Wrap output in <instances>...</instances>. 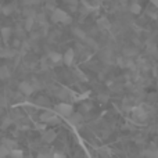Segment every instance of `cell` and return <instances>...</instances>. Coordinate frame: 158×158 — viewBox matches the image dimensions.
<instances>
[{
	"mask_svg": "<svg viewBox=\"0 0 158 158\" xmlns=\"http://www.w3.org/2000/svg\"><path fill=\"white\" fill-rule=\"evenodd\" d=\"M49 61L50 63H53V64H58V63H61L63 61V56L60 54V53H54V52H52L49 54Z\"/></svg>",
	"mask_w": 158,
	"mask_h": 158,
	"instance_id": "obj_8",
	"label": "cell"
},
{
	"mask_svg": "<svg viewBox=\"0 0 158 158\" xmlns=\"http://www.w3.org/2000/svg\"><path fill=\"white\" fill-rule=\"evenodd\" d=\"M133 115H135V118H136V119H139V121L147 119V112H146L142 108V107H137V108H135L133 110Z\"/></svg>",
	"mask_w": 158,
	"mask_h": 158,
	"instance_id": "obj_6",
	"label": "cell"
},
{
	"mask_svg": "<svg viewBox=\"0 0 158 158\" xmlns=\"http://www.w3.org/2000/svg\"><path fill=\"white\" fill-rule=\"evenodd\" d=\"M36 101H38V104H40V106H44V104H47V103H46V101H47L46 97H39Z\"/></svg>",
	"mask_w": 158,
	"mask_h": 158,
	"instance_id": "obj_22",
	"label": "cell"
},
{
	"mask_svg": "<svg viewBox=\"0 0 158 158\" xmlns=\"http://www.w3.org/2000/svg\"><path fill=\"white\" fill-rule=\"evenodd\" d=\"M97 25H98V28H101V29H108L110 28V21L107 18H100L97 21Z\"/></svg>",
	"mask_w": 158,
	"mask_h": 158,
	"instance_id": "obj_14",
	"label": "cell"
},
{
	"mask_svg": "<svg viewBox=\"0 0 158 158\" xmlns=\"http://www.w3.org/2000/svg\"><path fill=\"white\" fill-rule=\"evenodd\" d=\"M8 156H11V157H22V156H24V153H22V151L21 150H18V148H11V150H10V153H8Z\"/></svg>",
	"mask_w": 158,
	"mask_h": 158,
	"instance_id": "obj_18",
	"label": "cell"
},
{
	"mask_svg": "<svg viewBox=\"0 0 158 158\" xmlns=\"http://www.w3.org/2000/svg\"><path fill=\"white\" fill-rule=\"evenodd\" d=\"M0 42H2V36H0Z\"/></svg>",
	"mask_w": 158,
	"mask_h": 158,
	"instance_id": "obj_28",
	"label": "cell"
},
{
	"mask_svg": "<svg viewBox=\"0 0 158 158\" xmlns=\"http://www.w3.org/2000/svg\"><path fill=\"white\" fill-rule=\"evenodd\" d=\"M18 89H19V92L25 96H31L33 92H35V87L32 86V83H31V82H27V81L21 82L19 86H18Z\"/></svg>",
	"mask_w": 158,
	"mask_h": 158,
	"instance_id": "obj_3",
	"label": "cell"
},
{
	"mask_svg": "<svg viewBox=\"0 0 158 158\" xmlns=\"http://www.w3.org/2000/svg\"><path fill=\"white\" fill-rule=\"evenodd\" d=\"M0 14H2V4H0Z\"/></svg>",
	"mask_w": 158,
	"mask_h": 158,
	"instance_id": "obj_27",
	"label": "cell"
},
{
	"mask_svg": "<svg viewBox=\"0 0 158 158\" xmlns=\"http://www.w3.org/2000/svg\"><path fill=\"white\" fill-rule=\"evenodd\" d=\"M11 33H13V29H11L10 27H3L2 29H0V36H2V40L7 42L8 39H10Z\"/></svg>",
	"mask_w": 158,
	"mask_h": 158,
	"instance_id": "obj_7",
	"label": "cell"
},
{
	"mask_svg": "<svg viewBox=\"0 0 158 158\" xmlns=\"http://www.w3.org/2000/svg\"><path fill=\"white\" fill-rule=\"evenodd\" d=\"M131 11L133 14H140V11H142V6L139 4V3H136V2H133L131 4Z\"/></svg>",
	"mask_w": 158,
	"mask_h": 158,
	"instance_id": "obj_16",
	"label": "cell"
},
{
	"mask_svg": "<svg viewBox=\"0 0 158 158\" xmlns=\"http://www.w3.org/2000/svg\"><path fill=\"white\" fill-rule=\"evenodd\" d=\"M10 69L7 68L6 65H2L0 67V79H8L10 78Z\"/></svg>",
	"mask_w": 158,
	"mask_h": 158,
	"instance_id": "obj_11",
	"label": "cell"
},
{
	"mask_svg": "<svg viewBox=\"0 0 158 158\" xmlns=\"http://www.w3.org/2000/svg\"><path fill=\"white\" fill-rule=\"evenodd\" d=\"M54 3V0H49V4H53Z\"/></svg>",
	"mask_w": 158,
	"mask_h": 158,
	"instance_id": "obj_26",
	"label": "cell"
},
{
	"mask_svg": "<svg viewBox=\"0 0 158 158\" xmlns=\"http://www.w3.org/2000/svg\"><path fill=\"white\" fill-rule=\"evenodd\" d=\"M8 153H10V150H8V148L6 147L4 144H3V146H0V158H4V157H7V156H8Z\"/></svg>",
	"mask_w": 158,
	"mask_h": 158,
	"instance_id": "obj_19",
	"label": "cell"
},
{
	"mask_svg": "<svg viewBox=\"0 0 158 158\" xmlns=\"http://www.w3.org/2000/svg\"><path fill=\"white\" fill-rule=\"evenodd\" d=\"M151 3H153L156 7H158V0H151Z\"/></svg>",
	"mask_w": 158,
	"mask_h": 158,
	"instance_id": "obj_25",
	"label": "cell"
},
{
	"mask_svg": "<svg viewBox=\"0 0 158 158\" xmlns=\"http://www.w3.org/2000/svg\"><path fill=\"white\" fill-rule=\"evenodd\" d=\"M74 56H75L74 50H72V49H68V50L65 52V54L63 56V61L67 64V65H72V63H74Z\"/></svg>",
	"mask_w": 158,
	"mask_h": 158,
	"instance_id": "obj_5",
	"label": "cell"
},
{
	"mask_svg": "<svg viewBox=\"0 0 158 158\" xmlns=\"http://www.w3.org/2000/svg\"><path fill=\"white\" fill-rule=\"evenodd\" d=\"M3 144H4L6 147L8 148V150H11V148H15V147H18V146H17V142H15V140H11V139H6L4 142H3Z\"/></svg>",
	"mask_w": 158,
	"mask_h": 158,
	"instance_id": "obj_15",
	"label": "cell"
},
{
	"mask_svg": "<svg viewBox=\"0 0 158 158\" xmlns=\"http://www.w3.org/2000/svg\"><path fill=\"white\" fill-rule=\"evenodd\" d=\"M13 11H14V6L13 4L2 6V14H4V15H11Z\"/></svg>",
	"mask_w": 158,
	"mask_h": 158,
	"instance_id": "obj_12",
	"label": "cell"
},
{
	"mask_svg": "<svg viewBox=\"0 0 158 158\" xmlns=\"http://www.w3.org/2000/svg\"><path fill=\"white\" fill-rule=\"evenodd\" d=\"M56 111L58 112V115L61 117H69L72 114V106L67 103H61L58 106H56Z\"/></svg>",
	"mask_w": 158,
	"mask_h": 158,
	"instance_id": "obj_2",
	"label": "cell"
},
{
	"mask_svg": "<svg viewBox=\"0 0 158 158\" xmlns=\"http://www.w3.org/2000/svg\"><path fill=\"white\" fill-rule=\"evenodd\" d=\"M72 32H74V35L77 36V38H79V39H86V32H85L83 29H81V28H74V29H72Z\"/></svg>",
	"mask_w": 158,
	"mask_h": 158,
	"instance_id": "obj_13",
	"label": "cell"
},
{
	"mask_svg": "<svg viewBox=\"0 0 158 158\" xmlns=\"http://www.w3.org/2000/svg\"><path fill=\"white\" fill-rule=\"evenodd\" d=\"M38 3H40V0H31V4H38Z\"/></svg>",
	"mask_w": 158,
	"mask_h": 158,
	"instance_id": "obj_24",
	"label": "cell"
},
{
	"mask_svg": "<svg viewBox=\"0 0 158 158\" xmlns=\"http://www.w3.org/2000/svg\"><path fill=\"white\" fill-rule=\"evenodd\" d=\"M11 122H13V121H11V118H4V119H3V122H2V126H0V128H2V129H7L8 126L11 125Z\"/></svg>",
	"mask_w": 158,
	"mask_h": 158,
	"instance_id": "obj_20",
	"label": "cell"
},
{
	"mask_svg": "<svg viewBox=\"0 0 158 158\" xmlns=\"http://www.w3.org/2000/svg\"><path fill=\"white\" fill-rule=\"evenodd\" d=\"M56 137H57V133L54 131H46L42 135V140L44 143H53L56 140Z\"/></svg>",
	"mask_w": 158,
	"mask_h": 158,
	"instance_id": "obj_4",
	"label": "cell"
},
{
	"mask_svg": "<svg viewBox=\"0 0 158 158\" xmlns=\"http://www.w3.org/2000/svg\"><path fill=\"white\" fill-rule=\"evenodd\" d=\"M82 119H83V117H82L81 114H78V112L69 115V123H72V125H79Z\"/></svg>",
	"mask_w": 158,
	"mask_h": 158,
	"instance_id": "obj_10",
	"label": "cell"
},
{
	"mask_svg": "<svg viewBox=\"0 0 158 158\" xmlns=\"http://www.w3.org/2000/svg\"><path fill=\"white\" fill-rule=\"evenodd\" d=\"M69 15L61 8H56L52 13V21L53 22H69Z\"/></svg>",
	"mask_w": 158,
	"mask_h": 158,
	"instance_id": "obj_1",
	"label": "cell"
},
{
	"mask_svg": "<svg viewBox=\"0 0 158 158\" xmlns=\"http://www.w3.org/2000/svg\"><path fill=\"white\" fill-rule=\"evenodd\" d=\"M33 22H35V17H27V21H25V29L27 31L32 29Z\"/></svg>",
	"mask_w": 158,
	"mask_h": 158,
	"instance_id": "obj_17",
	"label": "cell"
},
{
	"mask_svg": "<svg viewBox=\"0 0 158 158\" xmlns=\"http://www.w3.org/2000/svg\"><path fill=\"white\" fill-rule=\"evenodd\" d=\"M117 63H118V65H119V67H125V58H123V57H119V58L117 60Z\"/></svg>",
	"mask_w": 158,
	"mask_h": 158,
	"instance_id": "obj_23",
	"label": "cell"
},
{
	"mask_svg": "<svg viewBox=\"0 0 158 158\" xmlns=\"http://www.w3.org/2000/svg\"><path fill=\"white\" fill-rule=\"evenodd\" d=\"M123 54L128 56V57H132V56L136 54V50H135V49H125V50H123Z\"/></svg>",
	"mask_w": 158,
	"mask_h": 158,
	"instance_id": "obj_21",
	"label": "cell"
},
{
	"mask_svg": "<svg viewBox=\"0 0 158 158\" xmlns=\"http://www.w3.org/2000/svg\"><path fill=\"white\" fill-rule=\"evenodd\" d=\"M0 56L4 58H13L15 56V52L13 49H10V47H4L3 50H0Z\"/></svg>",
	"mask_w": 158,
	"mask_h": 158,
	"instance_id": "obj_9",
	"label": "cell"
}]
</instances>
